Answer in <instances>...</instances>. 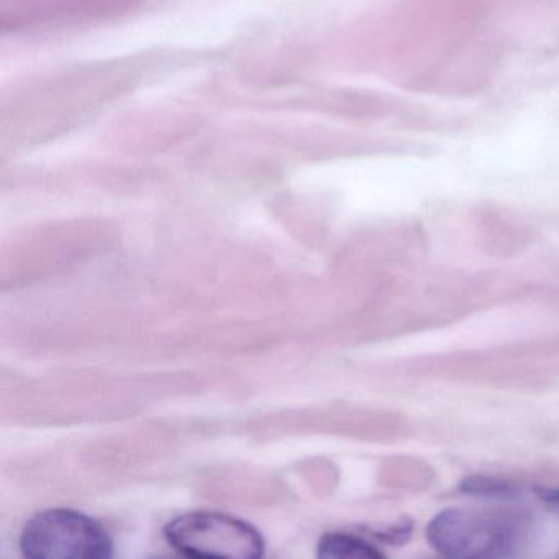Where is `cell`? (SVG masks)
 <instances>
[{"label":"cell","instance_id":"1","mask_svg":"<svg viewBox=\"0 0 559 559\" xmlns=\"http://www.w3.org/2000/svg\"><path fill=\"white\" fill-rule=\"evenodd\" d=\"M21 549L32 559H107L114 545L96 520L70 509H51L28 520Z\"/></svg>","mask_w":559,"mask_h":559},{"label":"cell","instance_id":"2","mask_svg":"<svg viewBox=\"0 0 559 559\" xmlns=\"http://www.w3.org/2000/svg\"><path fill=\"white\" fill-rule=\"evenodd\" d=\"M169 545L189 558L257 559L264 538L250 523L217 512H191L165 526Z\"/></svg>","mask_w":559,"mask_h":559},{"label":"cell","instance_id":"3","mask_svg":"<svg viewBox=\"0 0 559 559\" xmlns=\"http://www.w3.org/2000/svg\"><path fill=\"white\" fill-rule=\"evenodd\" d=\"M427 539L447 558H503L515 548L516 530L490 516L447 509L428 523Z\"/></svg>","mask_w":559,"mask_h":559},{"label":"cell","instance_id":"4","mask_svg":"<svg viewBox=\"0 0 559 559\" xmlns=\"http://www.w3.org/2000/svg\"><path fill=\"white\" fill-rule=\"evenodd\" d=\"M319 558L333 559H382L384 555L365 538L349 533H326L317 546Z\"/></svg>","mask_w":559,"mask_h":559},{"label":"cell","instance_id":"5","mask_svg":"<svg viewBox=\"0 0 559 559\" xmlns=\"http://www.w3.org/2000/svg\"><path fill=\"white\" fill-rule=\"evenodd\" d=\"M464 496L483 497V499L513 500L519 499L520 489L515 484L500 477L469 476L460 484Z\"/></svg>","mask_w":559,"mask_h":559},{"label":"cell","instance_id":"6","mask_svg":"<svg viewBox=\"0 0 559 559\" xmlns=\"http://www.w3.org/2000/svg\"><path fill=\"white\" fill-rule=\"evenodd\" d=\"M539 496H542L546 502L558 503L559 506V489H545L542 490Z\"/></svg>","mask_w":559,"mask_h":559}]
</instances>
